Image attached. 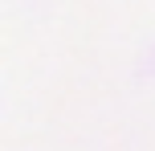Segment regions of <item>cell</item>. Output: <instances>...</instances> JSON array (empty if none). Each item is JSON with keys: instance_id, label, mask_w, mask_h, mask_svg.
<instances>
[]
</instances>
